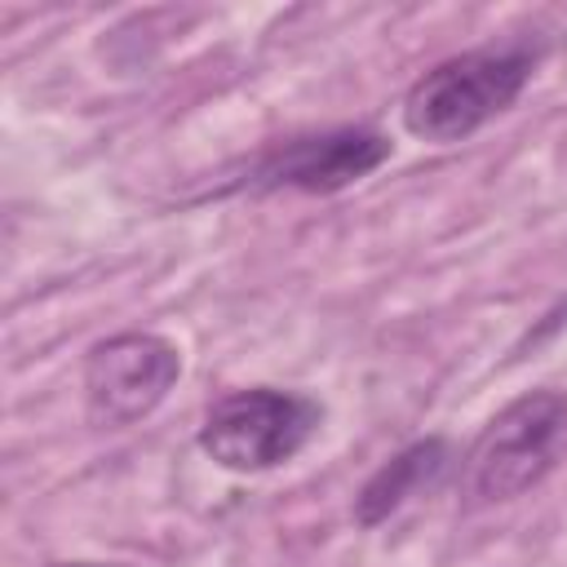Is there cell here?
I'll return each instance as SVG.
<instances>
[{
  "instance_id": "obj_1",
  "label": "cell",
  "mask_w": 567,
  "mask_h": 567,
  "mask_svg": "<svg viewBox=\"0 0 567 567\" xmlns=\"http://www.w3.org/2000/svg\"><path fill=\"white\" fill-rule=\"evenodd\" d=\"M532 80L527 49H474L430 66L403 97V128L421 142L452 146L509 111Z\"/></svg>"
},
{
  "instance_id": "obj_2",
  "label": "cell",
  "mask_w": 567,
  "mask_h": 567,
  "mask_svg": "<svg viewBox=\"0 0 567 567\" xmlns=\"http://www.w3.org/2000/svg\"><path fill=\"white\" fill-rule=\"evenodd\" d=\"M567 452V394L563 390H532L505 403L465 456V492L478 505L518 501Z\"/></svg>"
},
{
  "instance_id": "obj_3",
  "label": "cell",
  "mask_w": 567,
  "mask_h": 567,
  "mask_svg": "<svg viewBox=\"0 0 567 567\" xmlns=\"http://www.w3.org/2000/svg\"><path fill=\"white\" fill-rule=\"evenodd\" d=\"M323 408L310 394L252 385L221 394L199 425V447L230 474H261L292 461L319 430Z\"/></svg>"
},
{
  "instance_id": "obj_4",
  "label": "cell",
  "mask_w": 567,
  "mask_h": 567,
  "mask_svg": "<svg viewBox=\"0 0 567 567\" xmlns=\"http://www.w3.org/2000/svg\"><path fill=\"white\" fill-rule=\"evenodd\" d=\"M182 377V354L159 332H115L84 354V408L102 430L151 416Z\"/></svg>"
},
{
  "instance_id": "obj_5",
  "label": "cell",
  "mask_w": 567,
  "mask_h": 567,
  "mask_svg": "<svg viewBox=\"0 0 567 567\" xmlns=\"http://www.w3.org/2000/svg\"><path fill=\"white\" fill-rule=\"evenodd\" d=\"M390 159V142L377 128L346 124V128H323V133H301L279 146H270L252 164V186L257 190H301V195H332L368 173H377Z\"/></svg>"
},
{
  "instance_id": "obj_6",
  "label": "cell",
  "mask_w": 567,
  "mask_h": 567,
  "mask_svg": "<svg viewBox=\"0 0 567 567\" xmlns=\"http://www.w3.org/2000/svg\"><path fill=\"white\" fill-rule=\"evenodd\" d=\"M447 461H452V452H447L443 439H416V443H408L403 452H394V456L359 487V496H354V523H359V527L385 523V518H390L394 509H403L412 496L430 492V487L443 478Z\"/></svg>"
},
{
  "instance_id": "obj_7",
  "label": "cell",
  "mask_w": 567,
  "mask_h": 567,
  "mask_svg": "<svg viewBox=\"0 0 567 567\" xmlns=\"http://www.w3.org/2000/svg\"><path fill=\"white\" fill-rule=\"evenodd\" d=\"M53 567H102V563H53Z\"/></svg>"
}]
</instances>
